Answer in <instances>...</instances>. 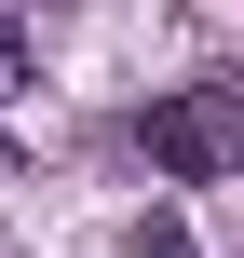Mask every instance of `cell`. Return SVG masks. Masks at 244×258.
<instances>
[{
    "mask_svg": "<svg viewBox=\"0 0 244 258\" xmlns=\"http://www.w3.org/2000/svg\"><path fill=\"white\" fill-rule=\"evenodd\" d=\"M136 136H149V163L190 177V190H204V177H244V82H190V95H163Z\"/></svg>",
    "mask_w": 244,
    "mask_h": 258,
    "instance_id": "1",
    "label": "cell"
},
{
    "mask_svg": "<svg viewBox=\"0 0 244 258\" xmlns=\"http://www.w3.org/2000/svg\"><path fill=\"white\" fill-rule=\"evenodd\" d=\"M136 258H204V245H190L177 218H136Z\"/></svg>",
    "mask_w": 244,
    "mask_h": 258,
    "instance_id": "2",
    "label": "cell"
},
{
    "mask_svg": "<svg viewBox=\"0 0 244 258\" xmlns=\"http://www.w3.org/2000/svg\"><path fill=\"white\" fill-rule=\"evenodd\" d=\"M0 95H27V27L0 14Z\"/></svg>",
    "mask_w": 244,
    "mask_h": 258,
    "instance_id": "3",
    "label": "cell"
},
{
    "mask_svg": "<svg viewBox=\"0 0 244 258\" xmlns=\"http://www.w3.org/2000/svg\"><path fill=\"white\" fill-rule=\"evenodd\" d=\"M0 177H14V136H0Z\"/></svg>",
    "mask_w": 244,
    "mask_h": 258,
    "instance_id": "4",
    "label": "cell"
}]
</instances>
